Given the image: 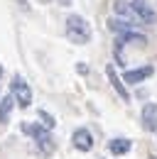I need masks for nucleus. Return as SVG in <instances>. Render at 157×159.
Here are the masks:
<instances>
[{
    "instance_id": "nucleus-1",
    "label": "nucleus",
    "mask_w": 157,
    "mask_h": 159,
    "mask_svg": "<svg viewBox=\"0 0 157 159\" xmlns=\"http://www.w3.org/2000/svg\"><path fill=\"white\" fill-rule=\"evenodd\" d=\"M66 37L74 44H88L91 42V25L81 15H69L66 17Z\"/></svg>"
},
{
    "instance_id": "nucleus-2",
    "label": "nucleus",
    "mask_w": 157,
    "mask_h": 159,
    "mask_svg": "<svg viewBox=\"0 0 157 159\" xmlns=\"http://www.w3.org/2000/svg\"><path fill=\"white\" fill-rule=\"evenodd\" d=\"M10 91H12V98H15V103H17L20 108H30L32 105V88L27 86L25 79L15 76L12 83H10Z\"/></svg>"
},
{
    "instance_id": "nucleus-3",
    "label": "nucleus",
    "mask_w": 157,
    "mask_h": 159,
    "mask_svg": "<svg viewBox=\"0 0 157 159\" xmlns=\"http://www.w3.org/2000/svg\"><path fill=\"white\" fill-rule=\"evenodd\" d=\"M130 7H133V12H135V17L140 22H145V25H155L157 22V12L145 0H130Z\"/></svg>"
},
{
    "instance_id": "nucleus-4",
    "label": "nucleus",
    "mask_w": 157,
    "mask_h": 159,
    "mask_svg": "<svg viewBox=\"0 0 157 159\" xmlns=\"http://www.w3.org/2000/svg\"><path fill=\"white\" fill-rule=\"evenodd\" d=\"M71 142H74V147H76L78 152H91V149H93V135H91L86 127H78V130H74Z\"/></svg>"
},
{
    "instance_id": "nucleus-5",
    "label": "nucleus",
    "mask_w": 157,
    "mask_h": 159,
    "mask_svg": "<svg viewBox=\"0 0 157 159\" xmlns=\"http://www.w3.org/2000/svg\"><path fill=\"white\" fill-rule=\"evenodd\" d=\"M152 74H155V69H152V66H142V69H133V71H125V74H123V81H125V83H133V86H135V83H142L145 79H150Z\"/></svg>"
},
{
    "instance_id": "nucleus-6",
    "label": "nucleus",
    "mask_w": 157,
    "mask_h": 159,
    "mask_svg": "<svg viewBox=\"0 0 157 159\" xmlns=\"http://www.w3.org/2000/svg\"><path fill=\"white\" fill-rule=\"evenodd\" d=\"M106 74H108V79H111V86L116 88V93L120 96L123 100H130V93L125 91V83H123V79L116 74V66H106Z\"/></svg>"
},
{
    "instance_id": "nucleus-7",
    "label": "nucleus",
    "mask_w": 157,
    "mask_h": 159,
    "mask_svg": "<svg viewBox=\"0 0 157 159\" xmlns=\"http://www.w3.org/2000/svg\"><path fill=\"white\" fill-rule=\"evenodd\" d=\"M118 44H137V47H145V44H147V37L140 34V32H135V30H128V32L118 34Z\"/></svg>"
},
{
    "instance_id": "nucleus-8",
    "label": "nucleus",
    "mask_w": 157,
    "mask_h": 159,
    "mask_svg": "<svg viewBox=\"0 0 157 159\" xmlns=\"http://www.w3.org/2000/svg\"><path fill=\"white\" fill-rule=\"evenodd\" d=\"M22 132H25V135H30V137L35 139V142H42V139L52 137L47 127H42V125H27V122L22 125Z\"/></svg>"
},
{
    "instance_id": "nucleus-9",
    "label": "nucleus",
    "mask_w": 157,
    "mask_h": 159,
    "mask_svg": "<svg viewBox=\"0 0 157 159\" xmlns=\"http://www.w3.org/2000/svg\"><path fill=\"white\" fill-rule=\"evenodd\" d=\"M108 149H111L113 154H128V152L133 149V142L125 139V137H116V139L108 142Z\"/></svg>"
},
{
    "instance_id": "nucleus-10",
    "label": "nucleus",
    "mask_w": 157,
    "mask_h": 159,
    "mask_svg": "<svg viewBox=\"0 0 157 159\" xmlns=\"http://www.w3.org/2000/svg\"><path fill=\"white\" fill-rule=\"evenodd\" d=\"M12 108H15V98L12 96H5L0 100V122H7L12 115Z\"/></svg>"
},
{
    "instance_id": "nucleus-11",
    "label": "nucleus",
    "mask_w": 157,
    "mask_h": 159,
    "mask_svg": "<svg viewBox=\"0 0 157 159\" xmlns=\"http://www.w3.org/2000/svg\"><path fill=\"white\" fill-rule=\"evenodd\" d=\"M113 12L120 15V17H128V20H133V17H135V12H133L130 2H125V0H116V2H113Z\"/></svg>"
},
{
    "instance_id": "nucleus-12",
    "label": "nucleus",
    "mask_w": 157,
    "mask_h": 159,
    "mask_svg": "<svg viewBox=\"0 0 157 159\" xmlns=\"http://www.w3.org/2000/svg\"><path fill=\"white\" fill-rule=\"evenodd\" d=\"M39 118H42V122H44V127H47V130H52V127H54V118H52L49 113H44V110H42V113H39Z\"/></svg>"
},
{
    "instance_id": "nucleus-13",
    "label": "nucleus",
    "mask_w": 157,
    "mask_h": 159,
    "mask_svg": "<svg viewBox=\"0 0 157 159\" xmlns=\"http://www.w3.org/2000/svg\"><path fill=\"white\" fill-rule=\"evenodd\" d=\"M61 5H69V0H61Z\"/></svg>"
},
{
    "instance_id": "nucleus-14",
    "label": "nucleus",
    "mask_w": 157,
    "mask_h": 159,
    "mask_svg": "<svg viewBox=\"0 0 157 159\" xmlns=\"http://www.w3.org/2000/svg\"><path fill=\"white\" fill-rule=\"evenodd\" d=\"M0 76H2V66H0Z\"/></svg>"
},
{
    "instance_id": "nucleus-15",
    "label": "nucleus",
    "mask_w": 157,
    "mask_h": 159,
    "mask_svg": "<svg viewBox=\"0 0 157 159\" xmlns=\"http://www.w3.org/2000/svg\"><path fill=\"white\" fill-rule=\"evenodd\" d=\"M150 159H157V157H150Z\"/></svg>"
}]
</instances>
